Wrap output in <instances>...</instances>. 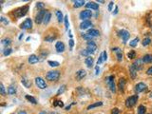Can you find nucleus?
<instances>
[{"instance_id": "nucleus-56", "label": "nucleus", "mask_w": 152, "mask_h": 114, "mask_svg": "<svg viewBox=\"0 0 152 114\" xmlns=\"http://www.w3.org/2000/svg\"><path fill=\"white\" fill-rule=\"evenodd\" d=\"M97 2H98V3H105V1H103V0H98Z\"/></svg>"}, {"instance_id": "nucleus-34", "label": "nucleus", "mask_w": 152, "mask_h": 114, "mask_svg": "<svg viewBox=\"0 0 152 114\" xmlns=\"http://www.w3.org/2000/svg\"><path fill=\"white\" fill-rule=\"evenodd\" d=\"M56 36L55 35H48L45 37V41L47 42H53V40H55Z\"/></svg>"}, {"instance_id": "nucleus-31", "label": "nucleus", "mask_w": 152, "mask_h": 114, "mask_svg": "<svg viewBox=\"0 0 152 114\" xmlns=\"http://www.w3.org/2000/svg\"><path fill=\"white\" fill-rule=\"evenodd\" d=\"M1 44L8 48V46H10V45L11 44V40L10 38H4V39L1 40Z\"/></svg>"}, {"instance_id": "nucleus-24", "label": "nucleus", "mask_w": 152, "mask_h": 114, "mask_svg": "<svg viewBox=\"0 0 152 114\" xmlns=\"http://www.w3.org/2000/svg\"><path fill=\"white\" fill-rule=\"evenodd\" d=\"M55 14H56V17H57V20H58V22L59 23H62L63 21H64V16H63V13L61 10H56L55 11Z\"/></svg>"}, {"instance_id": "nucleus-13", "label": "nucleus", "mask_w": 152, "mask_h": 114, "mask_svg": "<svg viewBox=\"0 0 152 114\" xmlns=\"http://www.w3.org/2000/svg\"><path fill=\"white\" fill-rule=\"evenodd\" d=\"M112 51L115 52L116 54V57H117V60L119 62H121L123 60V52H122V50L120 48H113Z\"/></svg>"}, {"instance_id": "nucleus-2", "label": "nucleus", "mask_w": 152, "mask_h": 114, "mask_svg": "<svg viewBox=\"0 0 152 114\" xmlns=\"http://www.w3.org/2000/svg\"><path fill=\"white\" fill-rule=\"evenodd\" d=\"M60 78V71L58 70H51L46 74V79L49 81H58Z\"/></svg>"}, {"instance_id": "nucleus-26", "label": "nucleus", "mask_w": 152, "mask_h": 114, "mask_svg": "<svg viewBox=\"0 0 152 114\" xmlns=\"http://www.w3.org/2000/svg\"><path fill=\"white\" fill-rule=\"evenodd\" d=\"M85 4H86V2H85L84 0H76V1H74L73 7H74V8H80L82 6H84Z\"/></svg>"}, {"instance_id": "nucleus-58", "label": "nucleus", "mask_w": 152, "mask_h": 114, "mask_svg": "<svg viewBox=\"0 0 152 114\" xmlns=\"http://www.w3.org/2000/svg\"><path fill=\"white\" fill-rule=\"evenodd\" d=\"M51 114H58V113H57V112H51Z\"/></svg>"}, {"instance_id": "nucleus-57", "label": "nucleus", "mask_w": 152, "mask_h": 114, "mask_svg": "<svg viewBox=\"0 0 152 114\" xmlns=\"http://www.w3.org/2000/svg\"><path fill=\"white\" fill-rule=\"evenodd\" d=\"M39 114H47V113H46V111H41Z\"/></svg>"}, {"instance_id": "nucleus-9", "label": "nucleus", "mask_w": 152, "mask_h": 114, "mask_svg": "<svg viewBox=\"0 0 152 114\" xmlns=\"http://www.w3.org/2000/svg\"><path fill=\"white\" fill-rule=\"evenodd\" d=\"M118 33H119V36H121L123 38V43L125 44L127 42V40L129 39V36H130L129 32L127 31H125V30H121V31H118Z\"/></svg>"}, {"instance_id": "nucleus-49", "label": "nucleus", "mask_w": 152, "mask_h": 114, "mask_svg": "<svg viewBox=\"0 0 152 114\" xmlns=\"http://www.w3.org/2000/svg\"><path fill=\"white\" fill-rule=\"evenodd\" d=\"M111 114H120V110L115 107V108H113V109L111 110Z\"/></svg>"}, {"instance_id": "nucleus-1", "label": "nucleus", "mask_w": 152, "mask_h": 114, "mask_svg": "<svg viewBox=\"0 0 152 114\" xmlns=\"http://www.w3.org/2000/svg\"><path fill=\"white\" fill-rule=\"evenodd\" d=\"M29 11V6H23V7H20L16 9L15 10H13V15L16 18H21L23 16H25L27 14V12Z\"/></svg>"}, {"instance_id": "nucleus-33", "label": "nucleus", "mask_w": 152, "mask_h": 114, "mask_svg": "<svg viewBox=\"0 0 152 114\" xmlns=\"http://www.w3.org/2000/svg\"><path fill=\"white\" fill-rule=\"evenodd\" d=\"M11 52H12V50H11L10 48H6V49L3 50V55H4V56H8V55H10Z\"/></svg>"}, {"instance_id": "nucleus-52", "label": "nucleus", "mask_w": 152, "mask_h": 114, "mask_svg": "<svg viewBox=\"0 0 152 114\" xmlns=\"http://www.w3.org/2000/svg\"><path fill=\"white\" fill-rule=\"evenodd\" d=\"M70 47H71V49L73 48V46H74V41H73V39H70Z\"/></svg>"}, {"instance_id": "nucleus-18", "label": "nucleus", "mask_w": 152, "mask_h": 114, "mask_svg": "<svg viewBox=\"0 0 152 114\" xmlns=\"http://www.w3.org/2000/svg\"><path fill=\"white\" fill-rule=\"evenodd\" d=\"M55 49H56V51L58 52H63L64 51H65V45L63 42L61 41H58V42H56V44H55Z\"/></svg>"}, {"instance_id": "nucleus-6", "label": "nucleus", "mask_w": 152, "mask_h": 114, "mask_svg": "<svg viewBox=\"0 0 152 114\" xmlns=\"http://www.w3.org/2000/svg\"><path fill=\"white\" fill-rule=\"evenodd\" d=\"M90 54H93V53L96 52V50H97V45L95 44V42H93V41H89V42H87V49H86Z\"/></svg>"}, {"instance_id": "nucleus-3", "label": "nucleus", "mask_w": 152, "mask_h": 114, "mask_svg": "<svg viewBox=\"0 0 152 114\" xmlns=\"http://www.w3.org/2000/svg\"><path fill=\"white\" fill-rule=\"evenodd\" d=\"M138 99H139V96H138V95H132V96L128 97V98L125 100V106L128 107V108L133 107V106L136 105Z\"/></svg>"}, {"instance_id": "nucleus-22", "label": "nucleus", "mask_w": 152, "mask_h": 114, "mask_svg": "<svg viewBox=\"0 0 152 114\" xmlns=\"http://www.w3.org/2000/svg\"><path fill=\"white\" fill-rule=\"evenodd\" d=\"M17 91V88H16V86L15 85H10L9 88H8V94L10 95H14Z\"/></svg>"}, {"instance_id": "nucleus-16", "label": "nucleus", "mask_w": 152, "mask_h": 114, "mask_svg": "<svg viewBox=\"0 0 152 114\" xmlns=\"http://www.w3.org/2000/svg\"><path fill=\"white\" fill-rule=\"evenodd\" d=\"M86 7L89 10H99V5L96 2H89L86 4Z\"/></svg>"}, {"instance_id": "nucleus-54", "label": "nucleus", "mask_w": 152, "mask_h": 114, "mask_svg": "<svg viewBox=\"0 0 152 114\" xmlns=\"http://www.w3.org/2000/svg\"><path fill=\"white\" fill-rule=\"evenodd\" d=\"M117 13H118V7H115V10H114V11H113V14H117Z\"/></svg>"}, {"instance_id": "nucleus-38", "label": "nucleus", "mask_w": 152, "mask_h": 114, "mask_svg": "<svg viewBox=\"0 0 152 114\" xmlns=\"http://www.w3.org/2000/svg\"><path fill=\"white\" fill-rule=\"evenodd\" d=\"M151 43V39L149 38V37H146V38H144L143 40V46H148V45Z\"/></svg>"}, {"instance_id": "nucleus-40", "label": "nucleus", "mask_w": 152, "mask_h": 114, "mask_svg": "<svg viewBox=\"0 0 152 114\" xmlns=\"http://www.w3.org/2000/svg\"><path fill=\"white\" fill-rule=\"evenodd\" d=\"M127 57H128V59H134L135 57H136V52H135L134 51L129 52L127 53Z\"/></svg>"}, {"instance_id": "nucleus-35", "label": "nucleus", "mask_w": 152, "mask_h": 114, "mask_svg": "<svg viewBox=\"0 0 152 114\" xmlns=\"http://www.w3.org/2000/svg\"><path fill=\"white\" fill-rule=\"evenodd\" d=\"M138 42H139V38H138V37H136V38H134V39H133L131 42H129V45H130V47L134 48V47H136V46H137Z\"/></svg>"}, {"instance_id": "nucleus-30", "label": "nucleus", "mask_w": 152, "mask_h": 114, "mask_svg": "<svg viewBox=\"0 0 152 114\" xmlns=\"http://www.w3.org/2000/svg\"><path fill=\"white\" fill-rule=\"evenodd\" d=\"M143 63H152V55L150 54H145L143 58Z\"/></svg>"}, {"instance_id": "nucleus-28", "label": "nucleus", "mask_w": 152, "mask_h": 114, "mask_svg": "<svg viewBox=\"0 0 152 114\" xmlns=\"http://www.w3.org/2000/svg\"><path fill=\"white\" fill-rule=\"evenodd\" d=\"M101 105H103V102H96V103H93V104H91L88 106V109L90 110V109H92V108H95V107H98V106H101Z\"/></svg>"}, {"instance_id": "nucleus-37", "label": "nucleus", "mask_w": 152, "mask_h": 114, "mask_svg": "<svg viewBox=\"0 0 152 114\" xmlns=\"http://www.w3.org/2000/svg\"><path fill=\"white\" fill-rule=\"evenodd\" d=\"M82 37L84 38V39H86L88 42L89 41H92V36H90V34H88V33H82Z\"/></svg>"}, {"instance_id": "nucleus-7", "label": "nucleus", "mask_w": 152, "mask_h": 114, "mask_svg": "<svg viewBox=\"0 0 152 114\" xmlns=\"http://www.w3.org/2000/svg\"><path fill=\"white\" fill-rule=\"evenodd\" d=\"M35 85L40 88V89H45L47 88V84H46V81L42 77H36L35 79Z\"/></svg>"}, {"instance_id": "nucleus-46", "label": "nucleus", "mask_w": 152, "mask_h": 114, "mask_svg": "<svg viewBox=\"0 0 152 114\" xmlns=\"http://www.w3.org/2000/svg\"><path fill=\"white\" fill-rule=\"evenodd\" d=\"M103 62H105V61H104V57H103V53H101V54H100V56H99L98 61H97V65H100V64H102Z\"/></svg>"}, {"instance_id": "nucleus-5", "label": "nucleus", "mask_w": 152, "mask_h": 114, "mask_svg": "<svg viewBox=\"0 0 152 114\" xmlns=\"http://www.w3.org/2000/svg\"><path fill=\"white\" fill-rule=\"evenodd\" d=\"M47 11L48 10H40V11H38V13H37V15L35 17L36 24H41L44 21V17H45Z\"/></svg>"}, {"instance_id": "nucleus-27", "label": "nucleus", "mask_w": 152, "mask_h": 114, "mask_svg": "<svg viewBox=\"0 0 152 114\" xmlns=\"http://www.w3.org/2000/svg\"><path fill=\"white\" fill-rule=\"evenodd\" d=\"M85 63H86V65L88 66V68H91L92 67V65H93V58L92 57H87L86 59H85Z\"/></svg>"}, {"instance_id": "nucleus-43", "label": "nucleus", "mask_w": 152, "mask_h": 114, "mask_svg": "<svg viewBox=\"0 0 152 114\" xmlns=\"http://www.w3.org/2000/svg\"><path fill=\"white\" fill-rule=\"evenodd\" d=\"M54 106H60V107H63L64 106V103L62 101H55L53 103Z\"/></svg>"}, {"instance_id": "nucleus-20", "label": "nucleus", "mask_w": 152, "mask_h": 114, "mask_svg": "<svg viewBox=\"0 0 152 114\" xmlns=\"http://www.w3.org/2000/svg\"><path fill=\"white\" fill-rule=\"evenodd\" d=\"M137 71L138 70L135 69L133 65H130L129 66V74H130V76H131L132 79H135L137 77Z\"/></svg>"}, {"instance_id": "nucleus-4", "label": "nucleus", "mask_w": 152, "mask_h": 114, "mask_svg": "<svg viewBox=\"0 0 152 114\" xmlns=\"http://www.w3.org/2000/svg\"><path fill=\"white\" fill-rule=\"evenodd\" d=\"M106 82L107 83V85L109 87V89L111 90V92L115 93L116 92V86H115V83H114V76L113 75L108 76L107 79H106Z\"/></svg>"}, {"instance_id": "nucleus-36", "label": "nucleus", "mask_w": 152, "mask_h": 114, "mask_svg": "<svg viewBox=\"0 0 152 114\" xmlns=\"http://www.w3.org/2000/svg\"><path fill=\"white\" fill-rule=\"evenodd\" d=\"M48 64L51 66V67H52V68H56V67H59V62L57 61H48Z\"/></svg>"}, {"instance_id": "nucleus-32", "label": "nucleus", "mask_w": 152, "mask_h": 114, "mask_svg": "<svg viewBox=\"0 0 152 114\" xmlns=\"http://www.w3.org/2000/svg\"><path fill=\"white\" fill-rule=\"evenodd\" d=\"M26 99H27L29 102H30V103H32L33 105H36L37 104V101H36V99L34 97L30 96V95H26Z\"/></svg>"}, {"instance_id": "nucleus-51", "label": "nucleus", "mask_w": 152, "mask_h": 114, "mask_svg": "<svg viewBox=\"0 0 152 114\" xmlns=\"http://www.w3.org/2000/svg\"><path fill=\"white\" fill-rule=\"evenodd\" d=\"M146 74L147 75H152V67H150L148 70H146Z\"/></svg>"}, {"instance_id": "nucleus-41", "label": "nucleus", "mask_w": 152, "mask_h": 114, "mask_svg": "<svg viewBox=\"0 0 152 114\" xmlns=\"http://www.w3.org/2000/svg\"><path fill=\"white\" fill-rule=\"evenodd\" d=\"M65 90H66V85H62V86L59 88L58 91H57V95H60V94H62Z\"/></svg>"}, {"instance_id": "nucleus-50", "label": "nucleus", "mask_w": 152, "mask_h": 114, "mask_svg": "<svg viewBox=\"0 0 152 114\" xmlns=\"http://www.w3.org/2000/svg\"><path fill=\"white\" fill-rule=\"evenodd\" d=\"M103 57H104V61H107V52L106 51H104L103 52Z\"/></svg>"}, {"instance_id": "nucleus-25", "label": "nucleus", "mask_w": 152, "mask_h": 114, "mask_svg": "<svg viewBox=\"0 0 152 114\" xmlns=\"http://www.w3.org/2000/svg\"><path fill=\"white\" fill-rule=\"evenodd\" d=\"M51 13L50 11H47L45 17H44V21H43L44 25H48V24L50 23V21H51Z\"/></svg>"}, {"instance_id": "nucleus-8", "label": "nucleus", "mask_w": 152, "mask_h": 114, "mask_svg": "<svg viewBox=\"0 0 152 114\" xmlns=\"http://www.w3.org/2000/svg\"><path fill=\"white\" fill-rule=\"evenodd\" d=\"M79 16H80V18L82 20L86 21V20H88L89 18H90L92 16V12H91V10H85L81 11Z\"/></svg>"}, {"instance_id": "nucleus-45", "label": "nucleus", "mask_w": 152, "mask_h": 114, "mask_svg": "<svg viewBox=\"0 0 152 114\" xmlns=\"http://www.w3.org/2000/svg\"><path fill=\"white\" fill-rule=\"evenodd\" d=\"M80 54H81V55H83V56H86V57H89V56L90 55V52H89L87 50H84V51H82V52H80Z\"/></svg>"}, {"instance_id": "nucleus-47", "label": "nucleus", "mask_w": 152, "mask_h": 114, "mask_svg": "<svg viewBox=\"0 0 152 114\" xmlns=\"http://www.w3.org/2000/svg\"><path fill=\"white\" fill-rule=\"evenodd\" d=\"M0 21H1L2 23H4L5 25H8V24H9V21H8V20H6V18L3 17V16H1V17H0Z\"/></svg>"}, {"instance_id": "nucleus-39", "label": "nucleus", "mask_w": 152, "mask_h": 114, "mask_svg": "<svg viewBox=\"0 0 152 114\" xmlns=\"http://www.w3.org/2000/svg\"><path fill=\"white\" fill-rule=\"evenodd\" d=\"M64 22H65V28H66V30H69L70 23H69V16H68V15H65V18H64Z\"/></svg>"}, {"instance_id": "nucleus-53", "label": "nucleus", "mask_w": 152, "mask_h": 114, "mask_svg": "<svg viewBox=\"0 0 152 114\" xmlns=\"http://www.w3.org/2000/svg\"><path fill=\"white\" fill-rule=\"evenodd\" d=\"M99 71H100V69H99V66H96L95 67V75H98Z\"/></svg>"}, {"instance_id": "nucleus-48", "label": "nucleus", "mask_w": 152, "mask_h": 114, "mask_svg": "<svg viewBox=\"0 0 152 114\" xmlns=\"http://www.w3.org/2000/svg\"><path fill=\"white\" fill-rule=\"evenodd\" d=\"M113 6H114V2H113V1L109 2V4H108V10H109V11H111V10H112Z\"/></svg>"}, {"instance_id": "nucleus-59", "label": "nucleus", "mask_w": 152, "mask_h": 114, "mask_svg": "<svg viewBox=\"0 0 152 114\" xmlns=\"http://www.w3.org/2000/svg\"><path fill=\"white\" fill-rule=\"evenodd\" d=\"M149 97H150V98H152V92H151V93H150V95H149Z\"/></svg>"}, {"instance_id": "nucleus-12", "label": "nucleus", "mask_w": 152, "mask_h": 114, "mask_svg": "<svg viewBox=\"0 0 152 114\" xmlns=\"http://www.w3.org/2000/svg\"><path fill=\"white\" fill-rule=\"evenodd\" d=\"M86 76H87V71L85 70H78V71L76 72V74H75V78H76L77 81H81L82 79H84Z\"/></svg>"}, {"instance_id": "nucleus-55", "label": "nucleus", "mask_w": 152, "mask_h": 114, "mask_svg": "<svg viewBox=\"0 0 152 114\" xmlns=\"http://www.w3.org/2000/svg\"><path fill=\"white\" fill-rule=\"evenodd\" d=\"M18 114H27V112H26L25 110H20V111L18 112Z\"/></svg>"}, {"instance_id": "nucleus-23", "label": "nucleus", "mask_w": 152, "mask_h": 114, "mask_svg": "<svg viewBox=\"0 0 152 114\" xmlns=\"http://www.w3.org/2000/svg\"><path fill=\"white\" fill-rule=\"evenodd\" d=\"M88 34H90V36L92 37H97L100 35V32H99L98 30H95V29H90L88 31Z\"/></svg>"}, {"instance_id": "nucleus-15", "label": "nucleus", "mask_w": 152, "mask_h": 114, "mask_svg": "<svg viewBox=\"0 0 152 114\" xmlns=\"http://www.w3.org/2000/svg\"><path fill=\"white\" fill-rule=\"evenodd\" d=\"M143 64H144V63H143V59H137V60H136L133 64H132V65L134 66V68L137 70H142V69H143Z\"/></svg>"}, {"instance_id": "nucleus-29", "label": "nucleus", "mask_w": 152, "mask_h": 114, "mask_svg": "<svg viewBox=\"0 0 152 114\" xmlns=\"http://www.w3.org/2000/svg\"><path fill=\"white\" fill-rule=\"evenodd\" d=\"M146 111V107L143 105H140L138 106V109H137V113L138 114H145Z\"/></svg>"}, {"instance_id": "nucleus-44", "label": "nucleus", "mask_w": 152, "mask_h": 114, "mask_svg": "<svg viewBox=\"0 0 152 114\" xmlns=\"http://www.w3.org/2000/svg\"><path fill=\"white\" fill-rule=\"evenodd\" d=\"M36 7L38 9H41V10H44V7H45V4L43 2H37L36 3Z\"/></svg>"}, {"instance_id": "nucleus-14", "label": "nucleus", "mask_w": 152, "mask_h": 114, "mask_svg": "<svg viewBox=\"0 0 152 114\" xmlns=\"http://www.w3.org/2000/svg\"><path fill=\"white\" fill-rule=\"evenodd\" d=\"M21 83H22V85H23L25 88H30V87H31V81L29 79L27 76L22 77V79H21Z\"/></svg>"}, {"instance_id": "nucleus-10", "label": "nucleus", "mask_w": 152, "mask_h": 114, "mask_svg": "<svg viewBox=\"0 0 152 114\" xmlns=\"http://www.w3.org/2000/svg\"><path fill=\"white\" fill-rule=\"evenodd\" d=\"M20 28L22 30H28V29H31L32 28V20L30 18H27L21 25H20Z\"/></svg>"}, {"instance_id": "nucleus-11", "label": "nucleus", "mask_w": 152, "mask_h": 114, "mask_svg": "<svg viewBox=\"0 0 152 114\" xmlns=\"http://www.w3.org/2000/svg\"><path fill=\"white\" fill-rule=\"evenodd\" d=\"M135 92L138 94V93H141V92H143L144 91L145 89H146V85L144 84V83H138L136 86H135Z\"/></svg>"}, {"instance_id": "nucleus-42", "label": "nucleus", "mask_w": 152, "mask_h": 114, "mask_svg": "<svg viewBox=\"0 0 152 114\" xmlns=\"http://www.w3.org/2000/svg\"><path fill=\"white\" fill-rule=\"evenodd\" d=\"M0 92H1V95L5 96L6 95V91H5V88H4V85L1 83L0 84Z\"/></svg>"}, {"instance_id": "nucleus-17", "label": "nucleus", "mask_w": 152, "mask_h": 114, "mask_svg": "<svg viewBox=\"0 0 152 114\" xmlns=\"http://www.w3.org/2000/svg\"><path fill=\"white\" fill-rule=\"evenodd\" d=\"M125 84H126V81H125V78H121L119 80V83H118V88H119V90L124 92L125 88Z\"/></svg>"}, {"instance_id": "nucleus-19", "label": "nucleus", "mask_w": 152, "mask_h": 114, "mask_svg": "<svg viewBox=\"0 0 152 114\" xmlns=\"http://www.w3.org/2000/svg\"><path fill=\"white\" fill-rule=\"evenodd\" d=\"M91 26H92V23L90 20H86V21H83L80 24V29L81 30H87Z\"/></svg>"}, {"instance_id": "nucleus-21", "label": "nucleus", "mask_w": 152, "mask_h": 114, "mask_svg": "<svg viewBox=\"0 0 152 114\" xmlns=\"http://www.w3.org/2000/svg\"><path fill=\"white\" fill-rule=\"evenodd\" d=\"M28 61H29V63H30V64L33 65V64L38 63V61H39V58L36 56L35 54H31V55H30V57H29Z\"/></svg>"}]
</instances>
